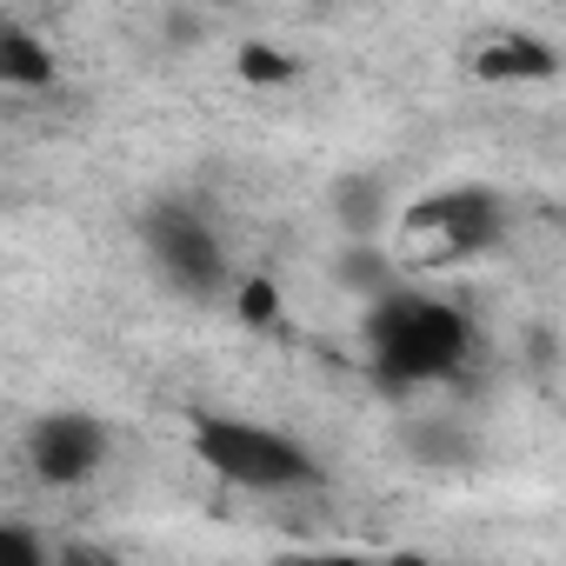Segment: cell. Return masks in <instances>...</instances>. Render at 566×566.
Segmentation results:
<instances>
[{
    "instance_id": "ba28073f",
    "label": "cell",
    "mask_w": 566,
    "mask_h": 566,
    "mask_svg": "<svg viewBox=\"0 0 566 566\" xmlns=\"http://www.w3.org/2000/svg\"><path fill=\"white\" fill-rule=\"evenodd\" d=\"M334 273H340V287H354L360 301H374V294H387V287H394L400 260H394V253H380L374 240H354V247L340 253V266H334Z\"/></svg>"
},
{
    "instance_id": "8992f818",
    "label": "cell",
    "mask_w": 566,
    "mask_h": 566,
    "mask_svg": "<svg viewBox=\"0 0 566 566\" xmlns=\"http://www.w3.org/2000/svg\"><path fill=\"white\" fill-rule=\"evenodd\" d=\"M473 74L486 87H533V81H553L559 74V54L533 34H493L473 48Z\"/></svg>"
},
{
    "instance_id": "3957f363",
    "label": "cell",
    "mask_w": 566,
    "mask_h": 566,
    "mask_svg": "<svg viewBox=\"0 0 566 566\" xmlns=\"http://www.w3.org/2000/svg\"><path fill=\"white\" fill-rule=\"evenodd\" d=\"M500 233H506V200L493 187H440L400 213L394 260L400 266H460V260L493 253Z\"/></svg>"
},
{
    "instance_id": "7a4b0ae2",
    "label": "cell",
    "mask_w": 566,
    "mask_h": 566,
    "mask_svg": "<svg viewBox=\"0 0 566 566\" xmlns=\"http://www.w3.org/2000/svg\"><path fill=\"white\" fill-rule=\"evenodd\" d=\"M193 460L240 493H301L321 480V460L301 440L273 433L260 420H233V413L193 420Z\"/></svg>"
},
{
    "instance_id": "52a82bcc",
    "label": "cell",
    "mask_w": 566,
    "mask_h": 566,
    "mask_svg": "<svg viewBox=\"0 0 566 566\" xmlns=\"http://www.w3.org/2000/svg\"><path fill=\"white\" fill-rule=\"evenodd\" d=\"M0 87H54V54L14 21H0Z\"/></svg>"
},
{
    "instance_id": "30bf717a",
    "label": "cell",
    "mask_w": 566,
    "mask_h": 566,
    "mask_svg": "<svg viewBox=\"0 0 566 566\" xmlns=\"http://www.w3.org/2000/svg\"><path fill=\"white\" fill-rule=\"evenodd\" d=\"M240 74H247L253 87H280V81H294V74H301V61L273 54V48H247V54H240Z\"/></svg>"
},
{
    "instance_id": "5b68a950",
    "label": "cell",
    "mask_w": 566,
    "mask_h": 566,
    "mask_svg": "<svg viewBox=\"0 0 566 566\" xmlns=\"http://www.w3.org/2000/svg\"><path fill=\"white\" fill-rule=\"evenodd\" d=\"M101 460H107V427L94 413L61 407V413H41L28 427V467L48 486H87L101 473Z\"/></svg>"
},
{
    "instance_id": "7c38bea8",
    "label": "cell",
    "mask_w": 566,
    "mask_h": 566,
    "mask_svg": "<svg viewBox=\"0 0 566 566\" xmlns=\"http://www.w3.org/2000/svg\"><path fill=\"white\" fill-rule=\"evenodd\" d=\"M273 314H280V294H273V280H247V287H240V321L266 327Z\"/></svg>"
},
{
    "instance_id": "8fae6325",
    "label": "cell",
    "mask_w": 566,
    "mask_h": 566,
    "mask_svg": "<svg viewBox=\"0 0 566 566\" xmlns=\"http://www.w3.org/2000/svg\"><path fill=\"white\" fill-rule=\"evenodd\" d=\"M48 559V539L34 526H0V566H41Z\"/></svg>"
},
{
    "instance_id": "6da1fadb",
    "label": "cell",
    "mask_w": 566,
    "mask_h": 566,
    "mask_svg": "<svg viewBox=\"0 0 566 566\" xmlns=\"http://www.w3.org/2000/svg\"><path fill=\"white\" fill-rule=\"evenodd\" d=\"M473 354V321L447 301H427V294H374L367 307V367L387 394H407V387H433V380H453Z\"/></svg>"
},
{
    "instance_id": "9c48e42d",
    "label": "cell",
    "mask_w": 566,
    "mask_h": 566,
    "mask_svg": "<svg viewBox=\"0 0 566 566\" xmlns=\"http://www.w3.org/2000/svg\"><path fill=\"white\" fill-rule=\"evenodd\" d=\"M340 220H347L354 240H374V227H380V187L374 180H347L340 187Z\"/></svg>"
},
{
    "instance_id": "277c9868",
    "label": "cell",
    "mask_w": 566,
    "mask_h": 566,
    "mask_svg": "<svg viewBox=\"0 0 566 566\" xmlns=\"http://www.w3.org/2000/svg\"><path fill=\"white\" fill-rule=\"evenodd\" d=\"M140 247H147V260L160 266V280H167V287H180L187 301H213V294L227 287V247H220V233H213L187 200L147 207Z\"/></svg>"
}]
</instances>
